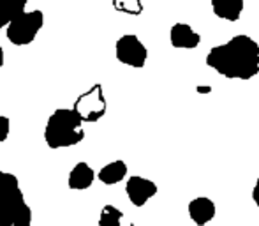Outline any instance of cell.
I'll return each instance as SVG.
<instances>
[{"label": "cell", "instance_id": "277c9868", "mask_svg": "<svg viewBox=\"0 0 259 226\" xmlns=\"http://www.w3.org/2000/svg\"><path fill=\"white\" fill-rule=\"evenodd\" d=\"M0 226H32V210L20 187L0 193Z\"/></svg>", "mask_w": 259, "mask_h": 226}, {"label": "cell", "instance_id": "7c38bea8", "mask_svg": "<svg viewBox=\"0 0 259 226\" xmlns=\"http://www.w3.org/2000/svg\"><path fill=\"white\" fill-rule=\"evenodd\" d=\"M97 177H99V180L103 182V184H106V185L118 184V182H122L123 178L127 177L125 161H120V159H116V161L108 163V165L101 168V171L97 173Z\"/></svg>", "mask_w": 259, "mask_h": 226}, {"label": "cell", "instance_id": "6da1fadb", "mask_svg": "<svg viewBox=\"0 0 259 226\" xmlns=\"http://www.w3.org/2000/svg\"><path fill=\"white\" fill-rule=\"evenodd\" d=\"M206 65L229 80H252L259 74V45L250 35L238 34L206 53Z\"/></svg>", "mask_w": 259, "mask_h": 226}, {"label": "cell", "instance_id": "9a60e30c", "mask_svg": "<svg viewBox=\"0 0 259 226\" xmlns=\"http://www.w3.org/2000/svg\"><path fill=\"white\" fill-rule=\"evenodd\" d=\"M27 4H28V0H0V9H2V13L6 14L11 21L16 14L23 13Z\"/></svg>", "mask_w": 259, "mask_h": 226}, {"label": "cell", "instance_id": "5bb4252c", "mask_svg": "<svg viewBox=\"0 0 259 226\" xmlns=\"http://www.w3.org/2000/svg\"><path fill=\"white\" fill-rule=\"evenodd\" d=\"M113 7L118 13L129 14V16H140L145 9L141 0H113Z\"/></svg>", "mask_w": 259, "mask_h": 226}, {"label": "cell", "instance_id": "5b68a950", "mask_svg": "<svg viewBox=\"0 0 259 226\" xmlns=\"http://www.w3.org/2000/svg\"><path fill=\"white\" fill-rule=\"evenodd\" d=\"M72 108L81 117L83 122L94 124V122H97V120H101L106 115V110H108V103H106L103 85L96 83V85L90 87L87 92L79 94Z\"/></svg>", "mask_w": 259, "mask_h": 226}, {"label": "cell", "instance_id": "8992f818", "mask_svg": "<svg viewBox=\"0 0 259 226\" xmlns=\"http://www.w3.org/2000/svg\"><path fill=\"white\" fill-rule=\"evenodd\" d=\"M115 53L120 64L129 65V67L134 69H141L147 64V58H148L147 46L134 34L122 35L115 45Z\"/></svg>", "mask_w": 259, "mask_h": 226}, {"label": "cell", "instance_id": "e0dca14e", "mask_svg": "<svg viewBox=\"0 0 259 226\" xmlns=\"http://www.w3.org/2000/svg\"><path fill=\"white\" fill-rule=\"evenodd\" d=\"M252 200L254 203L259 207V178L256 180V184H254V189H252Z\"/></svg>", "mask_w": 259, "mask_h": 226}, {"label": "cell", "instance_id": "2e32d148", "mask_svg": "<svg viewBox=\"0 0 259 226\" xmlns=\"http://www.w3.org/2000/svg\"><path fill=\"white\" fill-rule=\"evenodd\" d=\"M9 133H11V120L7 117L0 115V143L7 140Z\"/></svg>", "mask_w": 259, "mask_h": 226}, {"label": "cell", "instance_id": "7a4b0ae2", "mask_svg": "<svg viewBox=\"0 0 259 226\" xmlns=\"http://www.w3.org/2000/svg\"><path fill=\"white\" fill-rule=\"evenodd\" d=\"M85 138L83 120L74 108H58L50 115L45 127L46 145L53 150L74 147Z\"/></svg>", "mask_w": 259, "mask_h": 226}, {"label": "cell", "instance_id": "ba28073f", "mask_svg": "<svg viewBox=\"0 0 259 226\" xmlns=\"http://www.w3.org/2000/svg\"><path fill=\"white\" fill-rule=\"evenodd\" d=\"M169 43L178 50H194L201 43V35L187 23H175L169 30Z\"/></svg>", "mask_w": 259, "mask_h": 226}, {"label": "cell", "instance_id": "d6986e66", "mask_svg": "<svg viewBox=\"0 0 259 226\" xmlns=\"http://www.w3.org/2000/svg\"><path fill=\"white\" fill-rule=\"evenodd\" d=\"M4 58H6V53H4V48L0 46V67L4 65Z\"/></svg>", "mask_w": 259, "mask_h": 226}, {"label": "cell", "instance_id": "4fadbf2b", "mask_svg": "<svg viewBox=\"0 0 259 226\" xmlns=\"http://www.w3.org/2000/svg\"><path fill=\"white\" fill-rule=\"evenodd\" d=\"M123 212L115 205H104L99 216V226H122Z\"/></svg>", "mask_w": 259, "mask_h": 226}, {"label": "cell", "instance_id": "30bf717a", "mask_svg": "<svg viewBox=\"0 0 259 226\" xmlns=\"http://www.w3.org/2000/svg\"><path fill=\"white\" fill-rule=\"evenodd\" d=\"M94 178H96V171L90 168L89 163L81 161L71 170L67 178V185L72 191H85V189H89L94 184Z\"/></svg>", "mask_w": 259, "mask_h": 226}, {"label": "cell", "instance_id": "ffe728a7", "mask_svg": "<svg viewBox=\"0 0 259 226\" xmlns=\"http://www.w3.org/2000/svg\"><path fill=\"white\" fill-rule=\"evenodd\" d=\"M2 175H4V171H2V170H0V178H2Z\"/></svg>", "mask_w": 259, "mask_h": 226}, {"label": "cell", "instance_id": "ac0fdd59", "mask_svg": "<svg viewBox=\"0 0 259 226\" xmlns=\"http://www.w3.org/2000/svg\"><path fill=\"white\" fill-rule=\"evenodd\" d=\"M7 23H9V18H7L6 14L2 13V9H0V32H2L4 28L7 27Z\"/></svg>", "mask_w": 259, "mask_h": 226}, {"label": "cell", "instance_id": "3957f363", "mask_svg": "<svg viewBox=\"0 0 259 226\" xmlns=\"http://www.w3.org/2000/svg\"><path fill=\"white\" fill-rule=\"evenodd\" d=\"M42 25H45V13L41 9L23 11L7 23L6 37L14 46H28L35 41Z\"/></svg>", "mask_w": 259, "mask_h": 226}, {"label": "cell", "instance_id": "8fae6325", "mask_svg": "<svg viewBox=\"0 0 259 226\" xmlns=\"http://www.w3.org/2000/svg\"><path fill=\"white\" fill-rule=\"evenodd\" d=\"M211 11L224 21H238L243 13V0H211Z\"/></svg>", "mask_w": 259, "mask_h": 226}, {"label": "cell", "instance_id": "9c48e42d", "mask_svg": "<svg viewBox=\"0 0 259 226\" xmlns=\"http://www.w3.org/2000/svg\"><path fill=\"white\" fill-rule=\"evenodd\" d=\"M187 210H189L191 219L194 221L196 224L205 226L215 217V210L217 209H215V203L211 202L210 198H206V196H198V198L191 200Z\"/></svg>", "mask_w": 259, "mask_h": 226}, {"label": "cell", "instance_id": "52a82bcc", "mask_svg": "<svg viewBox=\"0 0 259 226\" xmlns=\"http://www.w3.org/2000/svg\"><path fill=\"white\" fill-rule=\"evenodd\" d=\"M125 193L129 202L134 207H143L145 203H148L157 195V184L152 182L150 178L133 175L125 182Z\"/></svg>", "mask_w": 259, "mask_h": 226}]
</instances>
